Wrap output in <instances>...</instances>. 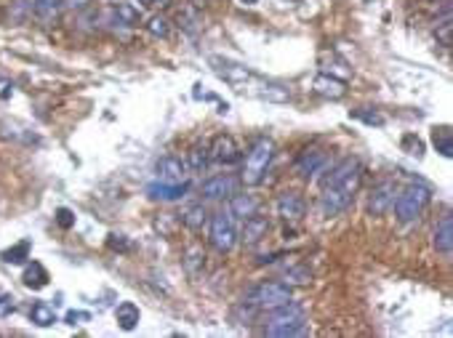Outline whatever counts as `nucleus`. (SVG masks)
<instances>
[{"label":"nucleus","mask_w":453,"mask_h":338,"mask_svg":"<svg viewBox=\"0 0 453 338\" xmlns=\"http://www.w3.org/2000/svg\"><path fill=\"white\" fill-rule=\"evenodd\" d=\"M363 179V166L357 157L341 160L336 168L323 179V195H320V213L326 219H333L339 213H344L360 186Z\"/></svg>","instance_id":"1"},{"label":"nucleus","mask_w":453,"mask_h":338,"mask_svg":"<svg viewBox=\"0 0 453 338\" xmlns=\"http://www.w3.org/2000/svg\"><path fill=\"white\" fill-rule=\"evenodd\" d=\"M307 314H304V306L296 304L294 299L288 304L278 306L272 309L269 320H267V328L264 333L267 336H275V338H285V336H301L304 328H307Z\"/></svg>","instance_id":"2"},{"label":"nucleus","mask_w":453,"mask_h":338,"mask_svg":"<svg viewBox=\"0 0 453 338\" xmlns=\"http://www.w3.org/2000/svg\"><path fill=\"white\" fill-rule=\"evenodd\" d=\"M272 157H275V141L272 139H256L254 141V147L248 150L245 154V163H243V176H240V181L245 186H259L264 181V176H267V168H269V163H272Z\"/></svg>","instance_id":"3"},{"label":"nucleus","mask_w":453,"mask_h":338,"mask_svg":"<svg viewBox=\"0 0 453 338\" xmlns=\"http://www.w3.org/2000/svg\"><path fill=\"white\" fill-rule=\"evenodd\" d=\"M429 197H432V192L424 184H408L392 203L398 221L400 224H414L416 219H421L424 208L429 205Z\"/></svg>","instance_id":"4"},{"label":"nucleus","mask_w":453,"mask_h":338,"mask_svg":"<svg viewBox=\"0 0 453 338\" xmlns=\"http://www.w3.org/2000/svg\"><path fill=\"white\" fill-rule=\"evenodd\" d=\"M291 299H294V290H291L288 283H259V285L245 293L243 304L256 306L259 312H272L278 306L288 304Z\"/></svg>","instance_id":"5"},{"label":"nucleus","mask_w":453,"mask_h":338,"mask_svg":"<svg viewBox=\"0 0 453 338\" xmlns=\"http://www.w3.org/2000/svg\"><path fill=\"white\" fill-rule=\"evenodd\" d=\"M208 221H211V229H208L211 245H213L219 254H229V251L235 248V242H238L235 216H232L229 211H219V213H213Z\"/></svg>","instance_id":"6"},{"label":"nucleus","mask_w":453,"mask_h":338,"mask_svg":"<svg viewBox=\"0 0 453 338\" xmlns=\"http://www.w3.org/2000/svg\"><path fill=\"white\" fill-rule=\"evenodd\" d=\"M235 192H238V181L229 173H224V176H211L200 186L203 200H229Z\"/></svg>","instance_id":"7"},{"label":"nucleus","mask_w":453,"mask_h":338,"mask_svg":"<svg viewBox=\"0 0 453 338\" xmlns=\"http://www.w3.org/2000/svg\"><path fill=\"white\" fill-rule=\"evenodd\" d=\"M208 152H211V160L219 163V166H235V163L240 160V147H238V141L226 134L213 139V144L208 147Z\"/></svg>","instance_id":"8"},{"label":"nucleus","mask_w":453,"mask_h":338,"mask_svg":"<svg viewBox=\"0 0 453 338\" xmlns=\"http://www.w3.org/2000/svg\"><path fill=\"white\" fill-rule=\"evenodd\" d=\"M187 163L181 160V157H176V154H166V157H160L155 166V173L160 181H168V184H179V181H184L187 179Z\"/></svg>","instance_id":"9"},{"label":"nucleus","mask_w":453,"mask_h":338,"mask_svg":"<svg viewBox=\"0 0 453 338\" xmlns=\"http://www.w3.org/2000/svg\"><path fill=\"white\" fill-rule=\"evenodd\" d=\"M395 195H398V189H395L392 181H382L379 186H373V192L368 197V213L371 216H384L395 203Z\"/></svg>","instance_id":"10"},{"label":"nucleus","mask_w":453,"mask_h":338,"mask_svg":"<svg viewBox=\"0 0 453 338\" xmlns=\"http://www.w3.org/2000/svg\"><path fill=\"white\" fill-rule=\"evenodd\" d=\"M190 192V184L187 181H179V184H168V181H155V184L147 186V195L152 200H160V203H174V200H181L187 197Z\"/></svg>","instance_id":"11"},{"label":"nucleus","mask_w":453,"mask_h":338,"mask_svg":"<svg viewBox=\"0 0 453 338\" xmlns=\"http://www.w3.org/2000/svg\"><path fill=\"white\" fill-rule=\"evenodd\" d=\"M304 211H307V203H304V197L296 195V192H283V195L278 197V216L280 219L301 221Z\"/></svg>","instance_id":"12"},{"label":"nucleus","mask_w":453,"mask_h":338,"mask_svg":"<svg viewBox=\"0 0 453 338\" xmlns=\"http://www.w3.org/2000/svg\"><path fill=\"white\" fill-rule=\"evenodd\" d=\"M269 232V221L259 216V213H254V216H248L243 221V232H240V240H243V245L248 248H254V245H259L264 237Z\"/></svg>","instance_id":"13"},{"label":"nucleus","mask_w":453,"mask_h":338,"mask_svg":"<svg viewBox=\"0 0 453 338\" xmlns=\"http://www.w3.org/2000/svg\"><path fill=\"white\" fill-rule=\"evenodd\" d=\"M326 160H328V154L323 152V150H304L296 160V173L301 179H310V176H314V173H320V170L326 168Z\"/></svg>","instance_id":"14"},{"label":"nucleus","mask_w":453,"mask_h":338,"mask_svg":"<svg viewBox=\"0 0 453 338\" xmlns=\"http://www.w3.org/2000/svg\"><path fill=\"white\" fill-rule=\"evenodd\" d=\"M312 91L320 94V96H326V99H341L347 94V85H344V80L333 78L328 72H320V75H314Z\"/></svg>","instance_id":"15"},{"label":"nucleus","mask_w":453,"mask_h":338,"mask_svg":"<svg viewBox=\"0 0 453 338\" xmlns=\"http://www.w3.org/2000/svg\"><path fill=\"white\" fill-rule=\"evenodd\" d=\"M432 245H435V251L440 256H451L453 251V219L451 213H445L443 219H440V224L435 226V237H432Z\"/></svg>","instance_id":"16"},{"label":"nucleus","mask_w":453,"mask_h":338,"mask_svg":"<svg viewBox=\"0 0 453 338\" xmlns=\"http://www.w3.org/2000/svg\"><path fill=\"white\" fill-rule=\"evenodd\" d=\"M211 64H213V69H216V75H222V78L229 80V83H243V80L251 78V72H248L243 64L226 62V59H219V56H213V59H211Z\"/></svg>","instance_id":"17"},{"label":"nucleus","mask_w":453,"mask_h":338,"mask_svg":"<svg viewBox=\"0 0 453 338\" xmlns=\"http://www.w3.org/2000/svg\"><path fill=\"white\" fill-rule=\"evenodd\" d=\"M235 219H240V221H245L248 216H254L256 211H259V200L254 197V195H232L229 197V208H226Z\"/></svg>","instance_id":"18"},{"label":"nucleus","mask_w":453,"mask_h":338,"mask_svg":"<svg viewBox=\"0 0 453 338\" xmlns=\"http://www.w3.org/2000/svg\"><path fill=\"white\" fill-rule=\"evenodd\" d=\"M112 21L115 24H123V27H136V24H141V11L136 8V6H131V3H121L118 0V6L112 8Z\"/></svg>","instance_id":"19"},{"label":"nucleus","mask_w":453,"mask_h":338,"mask_svg":"<svg viewBox=\"0 0 453 338\" xmlns=\"http://www.w3.org/2000/svg\"><path fill=\"white\" fill-rule=\"evenodd\" d=\"M115 320L121 325V330H134L141 320L139 306L134 304V301H123V304H118V309H115Z\"/></svg>","instance_id":"20"},{"label":"nucleus","mask_w":453,"mask_h":338,"mask_svg":"<svg viewBox=\"0 0 453 338\" xmlns=\"http://www.w3.org/2000/svg\"><path fill=\"white\" fill-rule=\"evenodd\" d=\"M62 8H64V0H33V14L40 21H53L62 14Z\"/></svg>","instance_id":"21"},{"label":"nucleus","mask_w":453,"mask_h":338,"mask_svg":"<svg viewBox=\"0 0 453 338\" xmlns=\"http://www.w3.org/2000/svg\"><path fill=\"white\" fill-rule=\"evenodd\" d=\"M21 283L27 287H33V290H40V287L48 285V272H46L43 264L33 261V264L24 269V274H21Z\"/></svg>","instance_id":"22"},{"label":"nucleus","mask_w":453,"mask_h":338,"mask_svg":"<svg viewBox=\"0 0 453 338\" xmlns=\"http://www.w3.org/2000/svg\"><path fill=\"white\" fill-rule=\"evenodd\" d=\"M208 211H206V205H192L190 211L181 216V221H184V226L187 229H192V232H200L206 224H208Z\"/></svg>","instance_id":"23"},{"label":"nucleus","mask_w":453,"mask_h":338,"mask_svg":"<svg viewBox=\"0 0 453 338\" xmlns=\"http://www.w3.org/2000/svg\"><path fill=\"white\" fill-rule=\"evenodd\" d=\"M432 144L443 157H453V134L448 125H440L432 131Z\"/></svg>","instance_id":"24"},{"label":"nucleus","mask_w":453,"mask_h":338,"mask_svg":"<svg viewBox=\"0 0 453 338\" xmlns=\"http://www.w3.org/2000/svg\"><path fill=\"white\" fill-rule=\"evenodd\" d=\"M176 21H179V27H181L184 33H190V35H195L200 30V17H197V11H195L192 6L176 8Z\"/></svg>","instance_id":"25"},{"label":"nucleus","mask_w":453,"mask_h":338,"mask_svg":"<svg viewBox=\"0 0 453 338\" xmlns=\"http://www.w3.org/2000/svg\"><path fill=\"white\" fill-rule=\"evenodd\" d=\"M208 163H211V152L206 144H195L190 152H187V168L200 173V170L208 168Z\"/></svg>","instance_id":"26"},{"label":"nucleus","mask_w":453,"mask_h":338,"mask_svg":"<svg viewBox=\"0 0 453 338\" xmlns=\"http://www.w3.org/2000/svg\"><path fill=\"white\" fill-rule=\"evenodd\" d=\"M30 320L35 322L37 328H51L53 322H56V312H53V306L37 301V304H33V309H30Z\"/></svg>","instance_id":"27"},{"label":"nucleus","mask_w":453,"mask_h":338,"mask_svg":"<svg viewBox=\"0 0 453 338\" xmlns=\"http://www.w3.org/2000/svg\"><path fill=\"white\" fill-rule=\"evenodd\" d=\"M27 258H30V242H27V240H21L14 248L3 251V261H6V264H24Z\"/></svg>","instance_id":"28"},{"label":"nucleus","mask_w":453,"mask_h":338,"mask_svg":"<svg viewBox=\"0 0 453 338\" xmlns=\"http://www.w3.org/2000/svg\"><path fill=\"white\" fill-rule=\"evenodd\" d=\"M147 33L152 35V37H160V40H166L168 35H171V21L166 17H152L150 21H147Z\"/></svg>","instance_id":"29"},{"label":"nucleus","mask_w":453,"mask_h":338,"mask_svg":"<svg viewBox=\"0 0 453 338\" xmlns=\"http://www.w3.org/2000/svg\"><path fill=\"white\" fill-rule=\"evenodd\" d=\"M285 280L288 283H310L312 280V272L304 269V267H296V269L285 272Z\"/></svg>","instance_id":"30"},{"label":"nucleus","mask_w":453,"mask_h":338,"mask_svg":"<svg viewBox=\"0 0 453 338\" xmlns=\"http://www.w3.org/2000/svg\"><path fill=\"white\" fill-rule=\"evenodd\" d=\"M56 224H59L62 229H72V226H75V213H72L70 208H59V211H56Z\"/></svg>","instance_id":"31"},{"label":"nucleus","mask_w":453,"mask_h":338,"mask_svg":"<svg viewBox=\"0 0 453 338\" xmlns=\"http://www.w3.org/2000/svg\"><path fill=\"white\" fill-rule=\"evenodd\" d=\"M402 150H408V154H416V157H421V152H424V147H421V141H418L416 136H402Z\"/></svg>","instance_id":"32"},{"label":"nucleus","mask_w":453,"mask_h":338,"mask_svg":"<svg viewBox=\"0 0 453 338\" xmlns=\"http://www.w3.org/2000/svg\"><path fill=\"white\" fill-rule=\"evenodd\" d=\"M109 248H121V251H128V242L123 240V235H109Z\"/></svg>","instance_id":"33"},{"label":"nucleus","mask_w":453,"mask_h":338,"mask_svg":"<svg viewBox=\"0 0 453 338\" xmlns=\"http://www.w3.org/2000/svg\"><path fill=\"white\" fill-rule=\"evenodd\" d=\"M83 320H88L86 312H67V325H80Z\"/></svg>","instance_id":"34"},{"label":"nucleus","mask_w":453,"mask_h":338,"mask_svg":"<svg viewBox=\"0 0 453 338\" xmlns=\"http://www.w3.org/2000/svg\"><path fill=\"white\" fill-rule=\"evenodd\" d=\"M355 118H363L366 123H371V125H373V123H376V125H382V123H384V118H379V115H363V112H355Z\"/></svg>","instance_id":"35"},{"label":"nucleus","mask_w":453,"mask_h":338,"mask_svg":"<svg viewBox=\"0 0 453 338\" xmlns=\"http://www.w3.org/2000/svg\"><path fill=\"white\" fill-rule=\"evenodd\" d=\"M150 6H155V8H166V6H171L174 0H147Z\"/></svg>","instance_id":"36"},{"label":"nucleus","mask_w":453,"mask_h":338,"mask_svg":"<svg viewBox=\"0 0 453 338\" xmlns=\"http://www.w3.org/2000/svg\"><path fill=\"white\" fill-rule=\"evenodd\" d=\"M219 3H224V0H195V6H219Z\"/></svg>","instance_id":"37"},{"label":"nucleus","mask_w":453,"mask_h":338,"mask_svg":"<svg viewBox=\"0 0 453 338\" xmlns=\"http://www.w3.org/2000/svg\"><path fill=\"white\" fill-rule=\"evenodd\" d=\"M240 3H245V6H256L259 0H240Z\"/></svg>","instance_id":"38"},{"label":"nucleus","mask_w":453,"mask_h":338,"mask_svg":"<svg viewBox=\"0 0 453 338\" xmlns=\"http://www.w3.org/2000/svg\"><path fill=\"white\" fill-rule=\"evenodd\" d=\"M136 3H141V6H150V3H147V0H136Z\"/></svg>","instance_id":"39"}]
</instances>
